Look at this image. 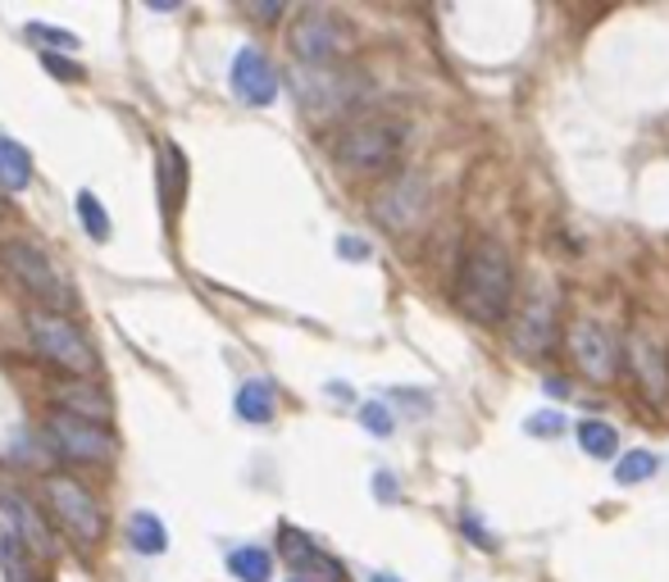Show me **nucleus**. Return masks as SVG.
Wrapping results in <instances>:
<instances>
[{
  "instance_id": "18",
  "label": "nucleus",
  "mask_w": 669,
  "mask_h": 582,
  "mask_svg": "<svg viewBox=\"0 0 669 582\" xmlns=\"http://www.w3.org/2000/svg\"><path fill=\"white\" fill-rule=\"evenodd\" d=\"M59 410L73 414V419H87V423H105L110 419V401L101 391H91V387H59Z\"/></svg>"
},
{
  "instance_id": "13",
  "label": "nucleus",
  "mask_w": 669,
  "mask_h": 582,
  "mask_svg": "<svg viewBox=\"0 0 669 582\" xmlns=\"http://www.w3.org/2000/svg\"><path fill=\"white\" fill-rule=\"evenodd\" d=\"M0 518H5V533L10 537H19L33 556H50V533H46V518H42V510L27 501L23 492H0Z\"/></svg>"
},
{
  "instance_id": "7",
  "label": "nucleus",
  "mask_w": 669,
  "mask_h": 582,
  "mask_svg": "<svg viewBox=\"0 0 669 582\" xmlns=\"http://www.w3.org/2000/svg\"><path fill=\"white\" fill-rule=\"evenodd\" d=\"M569 355H574V364H579V374L592 378V383H615V374H620L615 336H611V328H601L592 319L569 323Z\"/></svg>"
},
{
  "instance_id": "4",
  "label": "nucleus",
  "mask_w": 669,
  "mask_h": 582,
  "mask_svg": "<svg viewBox=\"0 0 669 582\" xmlns=\"http://www.w3.org/2000/svg\"><path fill=\"white\" fill-rule=\"evenodd\" d=\"M46 505L59 524L69 528V537H78L87 546H97L105 537V514H101L97 497H91L78 478H65V473L46 478Z\"/></svg>"
},
{
  "instance_id": "2",
  "label": "nucleus",
  "mask_w": 669,
  "mask_h": 582,
  "mask_svg": "<svg viewBox=\"0 0 669 582\" xmlns=\"http://www.w3.org/2000/svg\"><path fill=\"white\" fill-rule=\"evenodd\" d=\"M406 150V128L397 118H355L332 141V160L355 178H378L401 160Z\"/></svg>"
},
{
  "instance_id": "30",
  "label": "nucleus",
  "mask_w": 669,
  "mask_h": 582,
  "mask_svg": "<svg viewBox=\"0 0 669 582\" xmlns=\"http://www.w3.org/2000/svg\"><path fill=\"white\" fill-rule=\"evenodd\" d=\"M342 255L347 260H364V255H370V247H364V241H355V237H342Z\"/></svg>"
},
{
  "instance_id": "31",
  "label": "nucleus",
  "mask_w": 669,
  "mask_h": 582,
  "mask_svg": "<svg viewBox=\"0 0 669 582\" xmlns=\"http://www.w3.org/2000/svg\"><path fill=\"white\" fill-rule=\"evenodd\" d=\"M374 492H378L383 501H392V497H397V482H392L387 473H378V482H374Z\"/></svg>"
},
{
  "instance_id": "32",
  "label": "nucleus",
  "mask_w": 669,
  "mask_h": 582,
  "mask_svg": "<svg viewBox=\"0 0 669 582\" xmlns=\"http://www.w3.org/2000/svg\"><path fill=\"white\" fill-rule=\"evenodd\" d=\"M251 14H260V19H279L283 5H251Z\"/></svg>"
},
{
  "instance_id": "15",
  "label": "nucleus",
  "mask_w": 669,
  "mask_h": 582,
  "mask_svg": "<svg viewBox=\"0 0 669 582\" xmlns=\"http://www.w3.org/2000/svg\"><path fill=\"white\" fill-rule=\"evenodd\" d=\"M283 560L292 564V569H301V573H324L328 582H338L342 578V569L338 564H332L328 556H324V550L306 537V533H296V528H283Z\"/></svg>"
},
{
  "instance_id": "16",
  "label": "nucleus",
  "mask_w": 669,
  "mask_h": 582,
  "mask_svg": "<svg viewBox=\"0 0 669 582\" xmlns=\"http://www.w3.org/2000/svg\"><path fill=\"white\" fill-rule=\"evenodd\" d=\"M188 192V160L178 156L173 141H160V201L165 214H178V196Z\"/></svg>"
},
{
  "instance_id": "3",
  "label": "nucleus",
  "mask_w": 669,
  "mask_h": 582,
  "mask_svg": "<svg viewBox=\"0 0 669 582\" xmlns=\"http://www.w3.org/2000/svg\"><path fill=\"white\" fill-rule=\"evenodd\" d=\"M27 332H33V342L42 346V355L50 364H59L65 374L73 378H91L97 374V351H91V342L78 332L73 319L55 315V310H27Z\"/></svg>"
},
{
  "instance_id": "14",
  "label": "nucleus",
  "mask_w": 669,
  "mask_h": 582,
  "mask_svg": "<svg viewBox=\"0 0 669 582\" xmlns=\"http://www.w3.org/2000/svg\"><path fill=\"white\" fill-rule=\"evenodd\" d=\"M233 91L247 105H269L273 96H279V73H273V65L256 46L237 50V59H233Z\"/></svg>"
},
{
  "instance_id": "29",
  "label": "nucleus",
  "mask_w": 669,
  "mask_h": 582,
  "mask_svg": "<svg viewBox=\"0 0 669 582\" xmlns=\"http://www.w3.org/2000/svg\"><path fill=\"white\" fill-rule=\"evenodd\" d=\"M42 65H46V69H50L59 82H73V78H82V69H78V65H69L65 55H50V50H46V55H42Z\"/></svg>"
},
{
  "instance_id": "33",
  "label": "nucleus",
  "mask_w": 669,
  "mask_h": 582,
  "mask_svg": "<svg viewBox=\"0 0 669 582\" xmlns=\"http://www.w3.org/2000/svg\"><path fill=\"white\" fill-rule=\"evenodd\" d=\"M370 582H401V578H392V573H374Z\"/></svg>"
},
{
  "instance_id": "23",
  "label": "nucleus",
  "mask_w": 669,
  "mask_h": 582,
  "mask_svg": "<svg viewBox=\"0 0 669 582\" xmlns=\"http://www.w3.org/2000/svg\"><path fill=\"white\" fill-rule=\"evenodd\" d=\"M579 446H583L588 455L605 459V455H615V446H620V433H615L611 423H601V419H588V423H579Z\"/></svg>"
},
{
  "instance_id": "19",
  "label": "nucleus",
  "mask_w": 669,
  "mask_h": 582,
  "mask_svg": "<svg viewBox=\"0 0 669 582\" xmlns=\"http://www.w3.org/2000/svg\"><path fill=\"white\" fill-rule=\"evenodd\" d=\"M128 541H133L137 556H165V550H169V533H165V524L150 510H137L128 518Z\"/></svg>"
},
{
  "instance_id": "17",
  "label": "nucleus",
  "mask_w": 669,
  "mask_h": 582,
  "mask_svg": "<svg viewBox=\"0 0 669 582\" xmlns=\"http://www.w3.org/2000/svg\"><path fill=\"white\" fill-rule=\"evenodd\" d=\"M0 573H5V582H42L37 556L10 533H0Z\"/></svg>"
},
{
  "instance_id": "24",
  "label": "nucleus",
  "mask_w": 669,
  "mask_h": 582,
  "mask_svg": "<svg viewBox=\"0 0 669 582\" xmlns=\"http://www.w3.org/2000/svg\"><path fill=\"white\" fill-rule=\"evenodd\" d=\"M78 219H82L91 241H110V214L97 201V192H78Z\"/></svg>"
},
{
  "instance_id": "20",
  "label": "nucleus",
  "mask_w": 669,
  "mask_h": 582,
  "mask_svg": "<svg viewBox=\"0 0 669 582\" xmlns=\"http://www.w3.org/2000/svg\"><path fill=\"white\" fill-rule=\"evenodd\" d=\"M0 182H5L10 192H23L27 182H33V156H27L14 137H0Z\"/></svg>"
},
{
  "instance_id": "12",
  "label": "nucleus",
  "mask_w": 669,
  "mask_h": 582,
  "mask_svg": "<svg viewBox=\"0 0 669 582\" xmlns=\"http://www.w3.org/2000/svg\"><path fill=\"white\" fill-rule=\"evenodd\" d=\"M556 328H560V319H556V292L542 287L524 305L520 323H514V346H520L524 355H546V351H552V342H556Z\"/></svg>"
},
{
  "instance_id": "11",
  "label": "nucleus",
  "mask_w": 669,
  "mask_h": 582,
  "mask_svg": "<svg viewBox=\"0 0 669 582\" xmlns=\"http://www.w3.org/2000/svg\"><path fill=\"white\" fill-rule=\"evenodd\" d=\"M347 46V37H342V23L332 19V14H324V10H306L296 19V27H292V50L306 59V65H328L332 55H338Z\"/></svg>"
},
{
  "instance_id": "10",
  "label": "nucleus",
  "mask_w": 669,
  "mask_h": 582,
  "mask_svg": "<svg viewBox=\"0 0 669 582\" xmlns=\"http://www.w3.org/2000/svg\"><path fill=\"white\" fill-rule=\"evenodd\" d=\"M292 82H296L301 105H306L310 114H338V110H351V101H355L351 78L347 73H332L324 65H306Z\"/></svg>"
},
{
  "instance_id": "26",
  "label": "nucleus",
  "mask_w": 669,
  "mask_h": 582,
  "mask_svg": "<svg viewBox=\"0 0 669 582\" xmlns=\"http://www.w3.org/2000/svg\"><path fill=\"white\" fill-rule=\"evenodd\" d=\"M27 37H33L37 46H59V50H78V37L69 33V27H50V23H33V27H27Z\"/></svg>"
},
{
  "instance_id": "22",
  "label": "nucleus",
  "mask_w": 669,
  "mask_h": 582,
  "mask_svg": "<svg viewBox=\"0 0 669 582\" xmlns=\"http://www.w3.org/2000/svg\"><path fill=\"white\" fill-rule=\"evenodd\" d=\"M228 569H233L241 582H269L273 560H269V550H260V546H237L233 556H228Z\"/></svg>"
},
{
  "instance_id": "8",
  "label": "nucleus",
  "mask_w": 669,
  "mask_h": 582,
  "mask_svg": "<svg viewBox=\"0 0 669 582\" xmlns=\"http://www.w3.org/2000/svg\"><path fill=\"white\" fill-rule=\"evenodd\" d=\"M628 364H633L637 387H643L656 406L669 401V346L660 342L656 332L637 328V332L628 336Z\"/></svg>"
},
{
  "instance_id": "28",
  "label": "nucleus",
  "mask_w": 669,
  "mask_h": 582,
  "mask_svg": "<svg viewBox=\"0 0 669 582\" xmlns=\"http://www.w3.org/2000/svg\"><path fill=\"white\" fill-rule=\"evenodd\" d=\"M529 433H533V437H556V433H565V419L552 414V410H542V414L529 419Z\"/></svg>"
},
{
  "instance_id": "25",
  "label": "nucleus",
  "mask_w": 669,
  "mask_h": 582,
  "mask_svg": "<svg viewBox=\"0 0 669 582\" xmlns=\"http://www.w3.org/2000/svg\"><path fill=\"white\" fill-rule=\"evenodd\" d=\"M651 473H656V455H651V450H628V455L620 459V469H615V478H620L624 487L643 482V478H651Z\"/></svg>"
},
{
  "instance_id": "9",
  "label": "nucleus",
  "mask_w": 669,
  "mask_h": 582,
  "mask_svg": "<svg viewBox=\"0 0 669 582\" xmlns=\"http://www.w3.org/2000/svg\"><path fill=\"white\" fill-rule=\"evenodd\" d=\"M423 205H429V187L419 178H397L374 196V219L387 232H406L423 219Z\"/></svg>"
},
{
  "instance_id": "21",
  "label": "nucleus",
  "mask_w": 669,
  "mask_h": 582,
  "mask_svg": "<svg viewBox=\"0 0 669 582\" xmlns=\"http://www.w3.org/2000/svg\"><path fill=\"white\" fill-rule=\"evenodd\" d=\"M237 419H247V423H269L273 419V387L251 378V383H241L237 391Z\"/></svg>"
},
{
  "instance_id": "5",
  "label": "nucleus",
  "mask_w": 669,
  "mask_h": 582,
  "mask_svg": "<svg viewBox=\"0 0 669 582\" xmlns=\"http://www.w3.org/2000/svg\"><path fill=\"white\" fill-rule=\"evenodd\" d=\"M5 264H10V273L14 278L33 292V296H42V310H65V305L73 300L69 296V283H65V273H59L50 260H46V251H37V247H27V241H14V247H5Z\"/></svg>"
},
{
  "instance_id": "34",
  "label": "nucleus",
  "mask_w": 669,
  "mask_h": 582,
  "mask_svg": "<svg viewBox=\"0 0 669 582\" xmlns=\"http://www.w3.org/2000/svg\"><path fill=\"white\" fill-rule=\"evenodd\" d=\"M292 582H306V578H292Z\"/></svg>"
},
{
  "instance_id": "6",
  "label": "nucleus",
  "mask_w": 669,
  "mask_h": 582,
  "mask_svg": "<svg viewBox=\"0 0 669 582\" xmlns=\"http://www.w3.org/2000/svg\"><path fill=\"white\" fill-rule=\"evenodd\" d=\"M46 433H50V446L65 459H73V465H105V459H114V437L101 423H87V419L55 410Z\"/></svg>"
},
{
  "instance_id": "1",
  "label": "nucleus",
  "mask_w": 669,
  "mask_h": 582,
  "mask_svg": "<svg viewBox=\"0 0 669 582\" xmlns=\"http://www.w3.org/2000/svg\"><path fill=\"white\" fill-rule=\"evenodd\" d=\"M455 300L478 323H488V328L506 323L510 305H514V264L497 241H478L465 255L461 278H455Z\"/></svg>"
},
{
  "instance_id": "27",
  "label": "nucleus",
  "mask_w": 669,
  "mask_h": 582,
  "mask_svg": "<svg viewBox=\"0 0 669 582\" xmlns=\"http://www.w3.org/2000/svg\"><path fill=\"white\" fill-rule=\"evenodd\" d=\"M360 423L370 427L374 437H387V433H392V410L378 406V401H364V406H360Z\"/></svg>"
}]
</instances>
